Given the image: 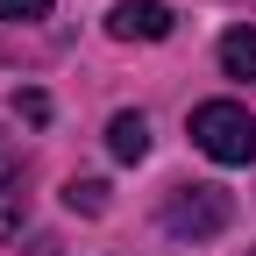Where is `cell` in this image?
Returning a JSON list of instances; mask_svg holds the SVG:
<instances>
[{
    "label": "cell",
    "mask_w": 256,
    "mask_h": 256,
    "mask_svg": "<svg viewBox=\"0 0 256 256\" xmlns=\"http://www.w3.org/2000/svg\"><path fill=\"white\" fill-rule=\"evenodd\" d=\"M192 142L214 164H256V114L242 100H200L192 107Z\"/></svg>",
    "instance_id": "6da1fadb"
},
{
    "label": "cell",
    "mask_w": 256,
    "mask_h": 256,
    "mask_svg": "<svg viewBox=\"0 0 256 256\" xmlns=\"http://www.w3.org/2000/svg\"><path fill=\"white\" fill-rule=\"evenodd\" d=\"M228 220H235V200L220 185H178L164 200V235H178V242H214Z\"/></svg>",
    "instance_id": "7a4b0ae2"
},
{
    "label": "cell",
    "mask_w": 256,
    "mask_h": 256,
    "mask_svg": "<svg viewBox=\"0 0 256 256\" xmlns=\"http://www.w3.org/2000/svg\"><path fill=\"white\" fill-rule=\"evenodd\" d=\"M171 28H178V14L164 8V0H128V8L107 14V36L114 43H164Z\"/></svg>",
    "instance_id": "3957f363"
},
{
    "label": "cell",
    "mask_w": 256,
    "mask_h": 256,
    "mask_svg": "<svg viewBox=\"0 0 256 256\" xmlns=\"http://www.w3.org/2000/svg\"><path fill=\"white\" fill-rule=\"evenodd\" d=\"M107 150H114V164H142L150 156V121L142 114H114L107 121Z\"/></svg>",
    "instance_id": "277c9868"
},
{
    "label": "cell",
    "mask_w": 256,
    "mask_h": 256,
    "mask_svg": "<svg viewBox=\"0 0 256 256\" xmlns=\"http://www.w3.org/2000/svg\"><path fill=\"white\" fill-rule=\"evenodd\" d=\"M220 72L228 78H256V28H228L220 36Z\"/></svg>",
    "instance_id": "5b68a950"
},
{
    "label": "cell",
    "mask_w": 256,
    "mask_h": 256,
    "mask_svg": "<svg viewBox=\"0 0 256 256\" xmlns=\"http://www.w3.org/2000/svg\"><path fill=\"white\" fill-rule=\"evenodd\" d=\"M22 220H28V192H22V178H0V242L22 235Z\"/></svg>",
    "instance_id": "8992f818"
},
{
    "label": "cell",
    "mask_w": 256,
    "mask_h": 256,
    "mask_svg": "<svg viewBox=\"0 0 256 256\" xmlns=\"http://www.w3.org/2000/svg\"><path fill=\"white\" fill-rule=\"evenodd\" d=\"M64 206H72V214H107V185L100 178H72V185H64Z\"/></svg>",
    "instance_id": "52a82bcc"
},
{
    "label": "cell",
    "mask_w": 256,
    "mask_h": 256,
    "mask_svg": "<svg viewBox=\"0 0 256 256\" xmlns=\"http://www.w3.org/2000/svg\"><path fill=\"white\" fill-rule=\"evenodd\" d=\"M50 0H0V22H43Z\"/></svg>",
    "instance_id": "ba28073f"
},
{
    "label": "cell",
    "mask_w": 256,
    "mask_h": 256,
    "mask_svg": "<svg viewBox=\"0 0 256 256\" xmlns=\"http://www.w3.org/2000/svg\"><path fill=\"white\" fill-rule=\"evenodd\" d=\"M14 114L43 128V121H50V92H14Z\"/></svg>",
    "instance_id": "9c48e42d"
},
{
    "label": "cell",
    "mask_w": 256,
    "mask_h": 256,
    "mask_svg": "<svg viewBox=\"0 0 256 256\" xmlns=\"http://www.w3.org/2000/svg\"><path fill=\"white\" fill-rule=\"evenodd\" d=\"M249 256H256V249H249Z\"/></svg>",
    "instance_id": "30bf717a"
}]
</instances>
